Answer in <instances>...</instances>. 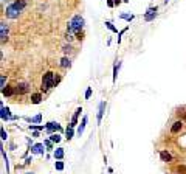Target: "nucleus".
<instances>
[{"label":"nucleus","mask_w":186,"mask_h":174,"mask_svg":"<svg viewBox=\"0 0 186 174\" xmlns=\"http://www.w3.org/2000/svg\"><path fill=\"white\" fill-rule=\"evenodd\" d=\"M121 69V61H115V66H113V75H112V81L116 82V78H118V72Z\"/></svg>","instance_id":"obj_14"},{"label":"nucleus","mask_w":186,"mask_h":174,"mask_svg":"<svg viewBox=\"0 0 186 174\" xmlns=\"http://www.w3.org/2000/svg\"><path fill=\"white\" fill-rule=\"evenodd\" d=\"M61 67H62V69H70V67H71V61H70V58L64 56V58L61 59Z\"/></svg>","instance_id":"obj_22"},{"label":"nucleus","mask_w":186,"mask_h":174,"mask_svg":"<svg viewBox=\"0 0 186 174\" xmlns=\"http://www.w3.org/2000/svg\"><path fill=\"white\" fill-rule=\"evenodd\" d=\"M92 92H93L92 87H87V90H86V99H88V98L92 96Z\"/></svg>","instance_id":"obj_34"},{"label":"nucleus","mask_w":186,"mask_h":174,"mask_svg":"<svg viewBox=\"0 0 186 174\" xmlns=\"http://www.w3.org/2000/svg\"><path fill=\"white\" fill-rule=\"evenodd\" d=\"M14 93H16V89H14V87L6 86V87L2 89V95H3V96H13Z\"/></svg>","instance_id":"obj_16"},{"label":"nucleus","mask_w":186,"mask_h":174,"mask_svg":"<svg viewBox=\"0 0 186 174\" xmlns=\"http://www.w3.org/2000/svg\"><path fill=\"white\" fill-rule=\"evenodd\" d=\"M44 145H45V148L48 149V151H51V149H53V142H51L50 139H48V140H45V142H44Z\"/></svg>","instance_id":"obj_27"},{"label":"nucleus","mask_w":186,"mask_h":174,"mask_svg":"<svg viewBox=\"0 0 186 174\" xmlns=\"http://www.w3.org/2000/svg\"><path fill=\"white\" fill-rule=\"evenodd\" d=\"M71 50H73V48H71V45H70V44H68V45H67V44H65V45H64V47H62V51H64L65 54H67V53H70Z\"/></svg>","instance_id":"obj_29"},{"label":"nucleus","mask_w":186,"mask_h":174,"mask_svg":"<svg viewBox=\"0 0 186 174\" xmlns=\"http://www.w3.org/2000/svg\"><path fill=\"white\" fill-rule=\"evenodd\" d=\"M50 140H51L53 143H59V142H61V135H59L58 132H54V134H50Z\"/></svg>","instance_id":"obj_25"},{"label":"nucleus","mask_w":186,"mask_h":174,"mask_svg":"<svg viewBox=\"0 0 186 174\" xmlns=\"http://www.w3.org/2000/svg\"><path fill=\"white\" fill-rule=\"evenodd\" d=\"M25 174H33V172H25Z\"/></svg>","instance_id":"obj_43"},{"label":"nucleus","mask_w":186,"mask_h":174,"mask_svg":"<svg viewBox=\"0 0 186 174\" xmlns=\"http://www.w3.org/2000/svg\"><path fill=\"white\" fill-rule=\"evenodd\" d=\"M14 89H16V93H17V95H25V93L30 92V84L23 81V82H19V84H17Z\"/></svg>","instance_id":"obj_6"},{"label":"nucleus","mask_w":186,"mask_h":174,"mask_svg":"<svg viewBox=\"0 0 186 174\" xmlns=\"http://www.w3.org/2000/svg\"><path fill=\"white\" fill-rule=\"evenodd\" d=\"M8 39V25L5 22L0 23V41H2V44H5Z\"/></svg>","instance_id":"obj_7"},{"label":"nucleus","mask_w":186,"mask_h":174,"mask_svg":"<svg viewBox=\"0 0 186 174\" xmlns=\"http://www.w3.org/2000/svg\"><path fill=\"white\" fill-rule=\"evenodd\" d=\"M13 5L17 8V10H25V6H26V0H14L13 2Z\"/></svg>","instance_id":"obj_21"},{"label":"nucleus","mask_w":186,"mask_h":174,"mask_svg":"<svg viewBox=\"0 0 186 174\" xmlns=\"http://www.w3.org/2000/svg\"><path fill=\"white\" fill-rule=\"evenodd\" d=\"M64 148H56L54 151H53V157L56 159V160H62L64 159Z\"/></svg>","instance_id":"obj_18"},{"label":"nucleus","mask_w":186,"mask_h":174,"mask_svg":"<svg viewBox=\"0 0 186 174\" xmlns=\"http://www.w3.org/2000/svg\"><path fill=\"white\" fill-rule=\"evenodd\" d=\"M0 86H2V89L6 87V75H2V78H0Z\"/></svg>","instance_id":"obj_32"},{"label":"nucleus","mask_w":186,"mask_h":174,"mask_svg":"<svg viewBox=\"0 0 186 174\" xmlns=\"http://www.w3.org/2000/svg\"><path fill=\"white\" fill-rule=\"evenodd\" d=\"M42 99H44L42 93H40V92H36V93L31 95V104H39Z\"/></svg>","instance_id":"obj_17"},{"label":"nucleus","mask_w":186,"mask_h":174,"mask_svg":"<svg viewBox=\"0 0 186 174\" xmlns=\"http://www.w3.org/2000/svg\"><path fill=\"white\" fill-rule=\"evenodd\" d=\"M0 117H2V120L3 121H9V120H13L14 117H11V114H9V109L2 106V114H0Z\"/></svg>","instance_id":"obj_13"},{"label":"nucleus","mask_w":186,"mask_h":174,"mask_svg":"<svg viewBox=\"0 0 186 174\" xmlns=\"http://www.w3.org/2000/svg\"><path fill=\"white\" fill-rule=\"evenodd\" d=\"M81 112H82V107H81V106L76 107V111H74V114H73V118H71V123H70L68 126H71V127H76V126H78V118H79Z\"/></svg>","instance_id":"obj_8"},{"label":"nucleus","mask_w":186,"mask_h":174,"mask_svg":"<svg viewBox=\"0 0 186 174\" xmlns=\"http://www.w3.org/2000/svg\"><path fill=\"white\" fill-rule=\"evenodd\" d=\"M157 16H158V8L157 6H149L143 17H144L146 22H152V20H155Z\"/></svg>","instance_id":"obj_4"},{"label":"nucleus","mask_w":186,"mask_h":174,"mask_svg":"<svg viewBox=\"0 0 186 174\" xmlns=\"http://www.w3.org/2000/svg\"><path fill=\"white\" fill-rule=\"evenodd\" d=\"M107 6H109V8H113V6H115L113 0H107Z\"/></svg>","instance_id":"obj_37"},{"label":"nucleus","mask_w":186,"mask_h":174,"mask_svg":"<svg viewBox=\"0 0 186 174\" xmlns=\"http://www.w3.org/2000/svg\"><path fill=\"white\" fill-rule=\"evenodd\" d=\"M73 135H74V127L68 126L67 129H65V139H67V140H71Z\"/></svg>","instance_id":"obj_23"},{"label":"nucleus","mask_w":186,"mask_h":174,"mask_svg":"<svg viewBox=\"0 0 186 174\" xmlns=\"http://www.w3.org/2000/svg\"><path fill=\"white\" fill-rule=\"evenodd\" d=\"M6 139H8V134H6V131L2 127V140H6Z\"/></svg>","instance_id":"obj_36"},{"label":"nucleus","mask_w":186,"mask_h":174,"mask_svg":"<svg viewBox=\"0 0 186 174\" xmlns=\"http://www.w3.org/2000/svg\"><path fill=\"white\" fill-rule=\"evenodd\" d=\"M127 30H129V26H126V28H123V30H121V31L118 33V44L121 42V36H123V34H124V33H126Z\"/></svg>","instance_id":"obj_33"},{"label":"nucleus","mask_w":186,"mask_h":174,"mask_svg":"<svg viewBox=\"0 0 186 174\" xmlns=\"http://www.w3.org/2000/svg\"><path fill=\"white\" fill-rule=\"evenodd\" d=\"M123 2H124V3H129V0H123Z\"/></svg>","instance_id":"obj_42"},{"label":"nucleus","mask_w":186,"mask_h":174,"mask_svg":"<svg viewBox=\"0 0 186 174\" xmlns=\"http://www.w3.org/2000/svg\"><path fill=\"white\" fill-rule=\"evenodd\" d=\"M104 111H106V101H101L99 106H98V124H101V121H102Z\"/></svg>","instance_id":"obj_11"},{"label":"nucleus","mask_w":186,"mask_h":174,"mask_svg":"<svg viewBox=\"0 0 186 174\" xmlns=\"http://www.w3.org/2000/svg\"><path fill=\"white\" fill-rule=\"evenodd\" d=\"M54 73L53 72H46L45 75L42 76V90L44 92H48V90L51 89V87H54Z\"/></svg>","instance_id":"obj_2"},{"label":"nucleus","mask_w":186,"mask_h":174,"mask_svg":"<svg viewBox=\"0 0 186 174\" xmlns=\"http://www.w3.org/2000/svg\"><path fill=\"white\" fill-rule=\"evenodd\" d=\"M31 152L33 154H44L45 151V145L44 143H36V145H31Z\"/></svg>","instance_id":"obj_9"},{"label":"nucleus","mask_w":186,"mask_h":174,"mask_svg":"<svg viewBox=\"0 0 186 174\" xmlns=\"http://www.w3.org/2000/svg\"><path fill=\"white\" fill-rule=\"evenodd\" d=\"M20 10H17V8L13 5V3H9L6 6V10H5V16L8 17V19H19V16H20Z\"/></svg>","instance_id":"obj_3"},{"label":"nucleus","mask_w":186,"mask_h":174,"mask_svg":"<svg viewBox=\"0 0 186 174\" xmlns=\"http://www.w3.org/2000/svg\"><path fill=\"white\" fill-rule=\"evenodd\" d=\"M73 39H74V34H71V33H67V34H65V41H67L68 44H70Z\"/></svg>","instance_id":"obj_31"},{"label":"nucleus","mask_w":186,"mask_h":174,"mask_svg":"<svg viewBox=\"0 0 186 174\" xmlns=\"http://www.w3.org/2000/svg\"><path fill=\"white\" fill-rule=\"evenodd\" d=\"M31 135H33V137H39V131H33Z\"/></svg>","instance_id":"obj_39"},{"label":"nucleus","mask_w":186,"mask_h":174,"mask_svg":"<svg viewBox=\"0 0 186 174\" xmlns=\"http://www.w3.org/2000/svg\"><path fill=\"white\" fill-rule=\"evenodd\" d=\"M184 121H186V115H184Z\"/></svg>","instance_id":"obj_44"},{"label":"nucleus","mask_w":186,"mask_h":174,"mask_svg":"<svg viewBox=\"0 0 186 174\" xmlns=\"http://www.w3.org/2000/svg\"><path fill=\"white\" fill-rule=\"evenodd\" d=\"M113 3H115V6H118V5H119L121 2H119V0H113Z\"/></svg>","instance_id":"obj_40"},{"label":"nucleus","mask_w":186,"mask_h":174,"mask_svg":"<svg viewBox=\"0 0 186 174\" xmlns=\"http://www.w3.org/2000/svg\"><path fill=\"white\" fill-rule=\"evenodd\" d=\"M182 127H183V121H182V120H177V121H174L172 126H171V132H172V134H178V132L182 131Z\"/></svg>","instance_id":"obj_12"},{"label":"nucleus","mask_w":186,"mask_h":174,"mask_svg":"<svg viewBox=\"0 0 186 174\" xmlns=\"http://www.w3.org/2000/svg\"><path fill=\"white\" fill-rule=\"evenodd\" d=\"M167 2H169V0H163V3H167Z\"/></svg>","instance_id":"obj_41"},{"label":"nucleus","mask_w":186,"mask_h":174,"mask_svg":"<svg viewBox=\"0 0 186 174\" xmlns=\"http://www.w3.org/2000/svg\"><path fill=\"white\" fill-rule=\"evenodd\" d=\"M119 19H123V20H126V22H132L134 19H135V16L134 14H129V13H121L119 14Z\"/></svg>","instance_id":"obj_20"},{"label":"nucleus","mask_w":186,"mask_h":174,"mask_svg":"<svg viewBox=\"0 0 186 174\" xmlns=\"http://www.w3.org/2000/svg\"><path fill=\"white\" fill-rule=\"evenodd\" d=\"M25 120H26L28 123H31V124H39V123L42 121V114H37V115H36V117H33V118L26 117Z\"/></svg>","instance_id":"obj_15"},{"label":"nucleus","mask_w":186,"mask_h":174,"mask_svg":"<svg viewBox=\"0 0 186 174\" xmlns=\"http://www.w3.org/2000/svg\"><path fill=\"white\" fill-rule=\"evenodd\" d=\"M160 159H161V162L169 163V162H172V155L167 151H160Z\"/></svg>","instance_id":"obj_19"},{"label":"nucleus","mask_w":186,"mask_h":174,"mask_svg":"<svg viewBox=\"0 0 186 174\" xmlns=\"http://www.w3.org/2000/svg\"><path fill=\"white\" fill-rule=\"evenodd\" d=\"M104 25L107 26V28H109L112 33H119V31H118V28H116V26H115L113 23H112L110 20H106V22H104Z\"/></svg>","instance_id":"obj_24"},{"label":"nucleus","mask_w":186,"mask_h":174,"mask_svg":"<svg viewBox=\"0 0 186 174\" xmlns=\"http://www.w3.org/2000/svg\"><path fill=\"white\" fill-rule=\"evenodd\" d=\"M177 172H178V174H186V166H184V165H180V166L177 168Z\"/></svg>","instance_id":"obj_30"},{"label":"nucleus","mask_w":186,"mask_h":174,"mask_svg":"<svg viewBox=\"0 0 186 174\" xmlns=\"http://www.w3.org/2000/svg\"><path fill=\"white\" fill-rule=\"evenodd\" d=\"M54 168H56V169H58V171H62V169H64V162H61V160H58V162H56V163H54Z\"/></svg>","instance_id":"obj_28"},{"label":"nucleus","mask_w":186,"mask_h":174,"mask_svg":"<svg viewBox=\"0 0 186 174\" xmlns=\"http://www.w3.org/2000/svg\"><path fill=\"white\" fill-rule=\"evenodd\" d=\"M84 23H86V20H84V17L81 14H74L71 17V20L68 22L67 25V33H71V34H79L82 33V28H84Z\"/></svg>","instance_id":"obj_1"},{"label":"nucleus","mask_w":186,"mask_h":174,"mask_svg":"<svg viewBox=\"0 0 186 174\" xmlns=\"http://www.w3.org/2000/svg\"><path fill=\"white\" fill-rule=\"evenodd\" d=\"M87 123H88V117H87V115H84V117H82V121H81V124L78 126V131H76L79 137H81V135L84 134V129H86Z\"/></svg>","instance_id":"obj_10"},{"label":"nucleus","mask_w":186,"mask_h":174,"mask_svg":"<svg viewBox=\"0 0 186 174\" xmlns=\"http://www.w3.org/2000/svg\"><path fill=\"white\" fill-rule=\"evenodd\" d=\"M61 79H62V76H61V75H58V76H54V87H56V86H58V84H59V82H61Z\"/></svg>","instance_id":"obj_35"},{"label":"nucleus","mask_w":186,"mask_h":174,"mask_svg":"<svg viewBox=\"0 0 186 174\" xmlns=\"http://www.w3.org/2000/svg\"><path fill=\"white\" fill-rule=\"evenodd\" d=\"M45 131L50 132V134H54V132H61L62 127H61V124L58 121H48L45 124Z\"/></svg>","instance_id":"obj_5"},{"label":"nucleus","mask_w":186,"mask_h":174,"mask_svg":"<svg viewBox=\"0 0 186 174\" xmlns=\"http://www.w3.org/2000/svg\"><path fill=\"white\" fill-rule=\"evenodd\" d=\"M2 155H3V160H5V165H6V174H9V162H8L6 152H5V149H3V148H2Z\"/></svg>","instance_id":"obj_26"},{"label":"nucleus","mask_w":186,"mask_h":174,"mask_svg":"<svg viewBox=\"0 0 186 174\" xmlns=\"http://www.w3.org/2000/svg\"><path fill=\"white\" fill-rule=\"evenodd\" d=\"M31 162H33V157H28V159L25 160V165H30Z\"/></svg>","instance_id":"obj_38"}]
</instances>
